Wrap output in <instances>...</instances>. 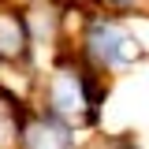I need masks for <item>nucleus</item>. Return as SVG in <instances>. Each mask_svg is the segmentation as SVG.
<instances>
[{
	"label": "nucleus",
	"instance_id": "f257e3e1",
	"mask_svg": "<svg viewBox=\"0 0 149 149\" xmlns=\"http://www.w3.org/2000/svg\"><path fill=\"white\" fill-rule=\"evenodd\" d=\"M90 49L108 67H130V63H138L142 60V41L127 30H119L116 22H97L90 30Z\"/></svg>",
	"mask_w": 149,
	"mask_h": 149
},
{
	"label": "nucleus",
	"instance_id": "f03ea898",
	"mask_svg": "<svg viewBox=\"0 0 149 149\" xmlns=\"http://www.w3.org/2000/svg\"><path fill=\"white\" fill-rule=\"evenodd\" d=\"M49 101H52V108L60 112V116H82V108H86V93H82V86H78V78L67 74V71H60L52 78Z\"/></svg>",
	"mask_w": 149,
	"mask_h": 149
},
{
	"label": "nucleus",
	"instance_id": "7ed1b4c3",
	"mask_svg": "<svg viewBox=\"0 0 149 149\" xmlns=\"http://www.w3.org/2000/svg\"><path fill=\"white\" fill-rule=\"evenodd\" d=\"M26 146L30 149H71V138L52 123H34L26 134Z\"/></svg>",
	"mask_w": 149,
	"mask_h": 149
},
{
	"label": "nucleus",
	"instance_id": "20e7f679",
	"mask_svg": "<svg viewBox=\"0 0 149 149\" xmlns=\"http://www.w3.org/2000/svg\"><path fill=\"white\" fill-rule=\"evenodd\" d=\"M19 41H22L19 22L15 19H0V52H19Z\"/></svg>",
	"mask_w": 149,
	"mask_h": 149
},
{
	"label": "nucleus",
	"instance_id": "39448f33",
	"mask_svg": "<svg viewBox=\"0 0 149 149\" xmlns=\"http://www.w3.org/2000/svg\"><path fill=\"white\" fill-rule=\"evenodd\" d=\"M116 4H130V0H116Z\"/></svg>",
	"mask_w": 149,
	"mask_h": 149
}]
</instances>
